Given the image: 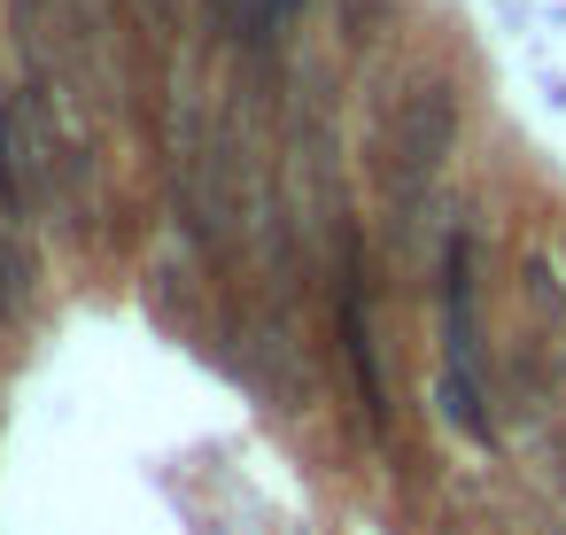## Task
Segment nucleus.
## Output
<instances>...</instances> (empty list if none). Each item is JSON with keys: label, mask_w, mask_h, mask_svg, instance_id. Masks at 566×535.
I'll return each instance as SVG.
<instances>
[{"label": "nucleus", "mask_w": 566, "mask_h": 535, "mask_svg": "<svg viewBox=\"0 0 566 535\" xmlns=\"http://www.w3.org/2000/svg\"><path fill=\"white\" fill-rule=\"evenodd\" d=\"M520 295H527V311H535V326H551V334H566V287H558V272H551L543 256H527V264H520Z\"/></svg>", "instance_id": "5"}, {"label": "nucleus", "mask_w": 566, "mask_h": 535, "mask_svg": "<svg viewBox=\"0 0 566 535\" xmlns=\"http://www.w3.org/2000/svg\"><path fill=\"white\" fill-rule=\"evenodd\" d=\"M334 24H342V40H349L357 55H373V48H388V40H396L403 0H334Z\"/></svg>", "instance_id": "4"}, {"label": "nucleus", "mask_w": 566, "mask_h": 535, "mask_svg": "<svg viewBox=\"0 0 566 535\" xmlns=\"http://www.w3.org/2000/svg\"><path fill=\"white\" fill-rule=\"evenodd\" d=\"M218 32L241 48L249 78H280V55H287V24L303 17V0H210Z\"/></svg>", "instance_id": "3"}, {"label": "nucleus", "mask_w": 566, "mask_h": 535, "mask_svg": "<svg viewBox=\"0 0 566 535\" xmlns=\"http://www.w3.org/2000/svg\"><path fill=\"white\" fill-rule=\"evenodd\" d=\"M450 140H458V86L442 71H419L403 94H388L380 133H373V179L396 225H411V210L427 202L434 171L450 164Z\"/></svg>", "instance_id": "1"}, {"label": "nucleus", "mask_w": 566, "mask_h": 535, "mask_svg": "<svg viewBox=\"0 0 566 535\" xmlns=\"http://www.w3.org/2000/svg\"><path fill=\"white\" fill-rule=\"evenodd\" d=\"M226 365L241 388H256L264 403H287L295 396V373H303V349H295V318L280 303H233L226 311ZM311 380V373H303Z\"/></svg>", "instance_id": "2"}]
</instances>
